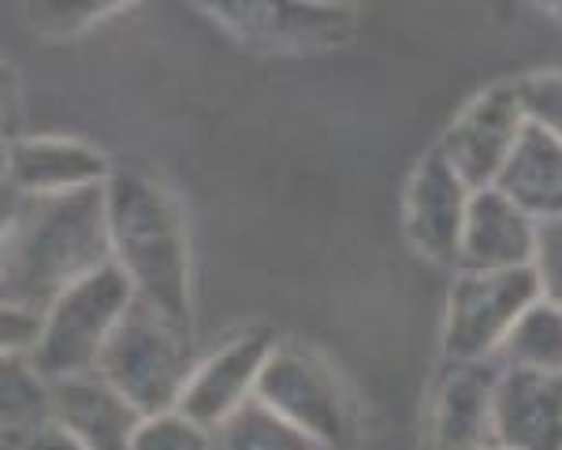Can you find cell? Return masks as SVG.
I'll return each mask as SVG.
<instances>
[{
    "instance_id": "20",
    "label": "cell",
    "mask_w": 562,
    "mask_h": 450,
    "mask_svg": "<svg viewBox=\"0 0 562 450\" xmlns=\"http://www.w3.org/2000/svg\"><path fill=\"white\" fill-rule=\"evenodd\" d=\"M514 93H518L521 116H526L529 127L562 142V67L526 75V79L514 82Z\"/></svg>"
},
{
    "instance_id": "19",
    "label": "cell",
    "mask_w": 562,
    "mask_h": 450,
    "mask_svg": "<svg viewBox=\"0 0 562 450\" xmlns=\"http://www.w3.org/2000/svg\"><path fill=\"white\" fill-rule=\"evenodd\" d=\"M209 450H321L310 436L272 414L265 402L250 398L232 417L209 428Z\"/></svg>"
},
{
    "instance_id": "9",
    "label": "cell",
    "mask_w": 562,
    "mask_h": 450,
    "mask_svg": "<svg viewBox=\"0 0 562 450\" xmlns=\"http://www.w3.org/2000/svg\"><path fill=\"white\" fill-rule=\"evenodd\" d=\"M470 198L473 187L447 165L440 149H428L414 165L403 194V232L425 261L454 265Z\"/></svg>"
},
{
    "instance_id": "28",
    "label": "cell",
    "mask_w": 562,
    "mask_h": 450,
    "mask_svg": "<svg viewBox=\"0 0 562 450\" xmlns=\"http://www.w3.org/2000/svg\"><path fill=\"white\" fill-rule=\"evenodd\" d=\"M548 12L551 15H562V4H548Z\"/></svg>"
},
{
    "instance_id": "18",
    "label": "cell",
    "mask_w": 562,
    "mask_h": 450,
    "mask_svg": "<svg viewBox=\"0 0 562 450\" xmlns=\"http://www.w3.org/2000/svg\"><path fill=\"white\" fill-rule=\"evenodd\" d=\"M503 369H526V372H551L562 376V310L544 299H537L510 335L503 339L499 353H495Z\"/></svg>"
},
{
    "instance_id": "2",
    "label": "cell",
    "mask_w": 562,
    "mask_h": 450,
    "mask_svg": "<svg viewBox=\"0 0 562 450\" xmlns=\"http://www.w3.org/2000/svg\"><path fill=\"white\" fill-rule=\"evenodd\" d=\"M112 265L104 187L56 198H23L0 250V302L42 317L68 286Z\"/></svg>"
},
{
    "instance_id": "6",
    "label": "cell",
    "mask_w": 562,
    "mask_h": 450,
    "mask_svg": "<svg viewBox=\"0 0 562 450\" xmlns=\"http://www.w3.org/2000/svg\"><path fill=\"white\" fill-rule=\"evenodd\" d=\"M540 299L529 268L507 272H459L447 291L443 310V358L447 361H495L503 339L521 313Z\"/></svg>"
},
{
    "instance_id": "17",
    "label": "cell",
    "mask_w": 562,
    "mask_h": 450,
    "mask_svg": "<svg viewBox=\"0 0 562 450\" xmlns=\"http://www.w3.org/2000/svg\"><path fill=\"white\" fill-rule=\"evenodd\" d=\"M42 425H49V384L23 353L0 358V450H19Z\"/></svg>"
},
{
    "instance_id": "22",
    "label": "cell",
    "mask_w": 562,
    "mask_h": 450,
    "mask_svg": "<svg viewBox=\"0 0 562 450\" xmlns=\"http://www.w3.org/2000/svg\"><path fill=\"white\" fill-rule=\"evenodd\" d=\"M131 450H209V428L190 420L183 409L146 414L131 436Z\"/></svg>"
},
{
    "instance_id": "21",
    "label": "cell",
    "mask_w": 562,
    "mask_h": 450,
    "mask_svg": "<svg viewBox=\"0 0 562 450\" xmlns=\"http://www.w3.org/2000/svg\"><path fill=\"white\" fill-rule=\"evenodd\" d=\"M127 4H112V0H49V4H31L26 15H31L34 31L45 34V37H71V34H82L90 26L104 23L109 15L123 12Z\"/></svg>"
},
{
    "instance_id": "27",
    "label": "cell",
    "mask_w": 562,
    "mask_h": 450,
    "mask_svg": "<svg viewBox=\"0 0 562 450\" xmlns=\"http://www.w3.org/2000/svg\"><path fill=\"white\" fill-rule=\"evenodd\" d=\"M19 205H23V194H15L12 187L0 183V250H4L8 235H12V227L19 220Z\"/></svg>"
},
{
    "instance_id": "26",
    "label": "cell",
    "mask_w": 562,
    "mask_h": 450,
    "mask_svg": "<svg viewBox=\"0 0 562 450\" xmlns=\"http://www.w3.org/2000/svg\"><path fill=\"white\" fill-rule=\"evenodd\" d=\"M12 116H15V82H12V71H8L4 64H0V153L12 138H8V131H12Z\"/></svg>"
},
{
    "instance_id": "3",
    "label": "cell",
    "mask_w": 562,
    "mask_h": 450,
    "mask_svg": "<svg viewBox=\"0 0 562 450\" xmlns=\"http://www.w3.org/2000/svg\"><path fill=\"white\" fill-rule=\"evenodd\" d=\"M257 402L310 436L321 450H355L361 406L347 376L328 358L299 339H276L254 391Z\"/></svg>"
},
{
    "instance_id": "12",
    "label": "cell",
    "mask_w": 562,
    "mask_h": 450,
    "mask_svg": "<svg viewBox=\"0 0 562 450\" xmlns=\"http://www.w3.org/2000/svg\"><path fill=\"white\" fill-rule=\"evenodd\" d=\"M276 347V335L269 328H246L198 358L194 376L179 398L176 409H183L190 420L202 428H216L239 406L254 398L261 369L269 361V350Z\"/></svg>"
},
{
    "instance_id": "1",
    "label": "cell",
    "mask_w": 562,
    "mask_h": 450,
    "mask_svg": "<svg viewBox=\"0 0 562 450\" xmlns=\"http://www.w3.org/2000/svg\"><path fill=\"white\" fill-rule=\"evenodd\" d=\"M112 265L149 310L179 324H194V272L183 205L154 171L112 168L104 183Z\"/></svg>"
},
{
    "instance_id": "10",
    "label": "cell",
    "mask_w": 562,
    "mask_h": 450,
    "mask_svg": "<svg viewBox=\"0 0 562 450\" xmlns=\"http://www.w3.org/2000/svg\"><path fill=\"white\" fill-rule=\"evenodd\" d=\"M109 176V157L86 138H68V134L12 138L0 153V183L23 198L75 194V190L104 187Z\"/></svg>"
},
{
    "instance_id": "15",
    "label": "cell",
    "mask_w": 562,
    "mask_h": 450,
    "mask_svg": "<svg viewBox=\"0 0 562 450\" xmlns=\"http://www.w3.org/2000/svg\"><path fill=\"white\" fill-rule=\"evenodd\" d=\"M49 420L86 450H131L142 414L101 372L49 384Z\"/></svg>"
},
{
    "instance_id": "24",
    "label": "cell",
    "mask_w": 562,
    "mask_h": 450,
    "mask_svg": "<svg viewBox=\"0 0 562 450\" xmlns=\"http://www.w3.org/2000/svg\"><path fill=\"white\" fill-rule=\"evenodd\" d=\"M37 328H42V317L37 313L19 310L12 302H0V358H31L34 342H37Z\"/></svg>"
},
{
    "instance_id": "16",
    "label": "cell",
    "mask_w": 562,
    "mask_h": 450,
    "mask_svg": "<svg viewBox=\"0 0 562 450\" xmlns=\"http://www.w3.org/2000/svg\"><path fill=\"white\" fill-rule=\"evenodd\" d=\"M495 190L507 194L537 224L562 216V142L526 123L518 146L495 179Z\"/></svg>"
},
{
    "instance_id": "5",
    "label": "cell",
    "mask_w": 562,
    "mask_h": 450,
    "mask_svg": "<svg viewBox=\"0 0 562 450\" xmlns=\"http://www.w3.org/2000/svg\"><path fill=\"white\" fill-rule=\"evenodd\" d=\"M131 305H135V291L116 265H104L68 286L42 313V328L31 350L37 376L45 384H56V380L82 376V372H98L101 353Z\"/></svg>"
},
{
    "instance_id": "14",
    "label": "cell",
    "mask_w": 562,
    "mask_h": 450,
    "mask_svg": "<svg viewBox=\"0 0 562 450\" xmlns=\"http://www.w3.org/2000/svg\"><path fill=\"white\" fill-rule=\"evenodd\" d=\"M492 417L495 447L562 450V376L499 365Z\"/></svg>"
},
{
    "instance_id": "4",
    "label": "cell",
    "mask_w": 562,
    "mask_h": 450,
    "mask_svg": "<svg viewBox=\"0 0 562 450\" xmlns=\"http://www.w3.org/2000/svg\"><path fill=\"white\" fill-rule=\"evenodd\" d=\"M198 358L194 324H179L135 299L104 347L98 372L146 417L179 406Z\"/></svg>"
},
{
    "instance_id": "29",
    "label": "cell",
    "mask_w": 562,
    "mask_h": 450,
    "mask_svg": "<svg viewBox=\"0 0 562 450\" xmlns=\"http://www.w3.org/2000/svg\"><path fill=\"white\" fill-rule=\"evenodd\" d=\"M492 450H503V447H492Z\"/></svg>"
},
{
    "instance_id": "25",
    "label": "cell",
    "mask_w": 562,
    "mask_h": 450,
    "mask_svg": "<svg viewBox=\"0 0 562 450\" xmlns=\"http://www.w3.org/2000/svg\"><path fill=\"white\" fill-rule=\"evenodd\" d=\"M19 450H86V447L79 443V439H71L68 432H64V428H56L53 420H49V425L37 428V432L26 439V443L19 447Z\"/></svg>"
},
{
    "instance_id": "11",
    "label": "cell",
    "mask_w": 562,
    "mask_h": 450,
    "mask_svg": "<svg viewBox=\"0 0 562 450\" xmlns=\"http://www.w3.org/2000/svg\"><path fill=\"white\" fill-rule=\"evenodd\" d=\"M209 15L227 34L254 49H324L339 45L355 31V8L342 4H272V0H243V4H205Z\"/></svg>"
},
{
    "instance_id": "7",
    "label": "cell",
    "mask_w": 562,
    "mask_h": 450,
    "mask_svg": "<svg viewBox=\"0 0 562 450\" xmlns=\"http://www.w3.org/2000/svg\"><path fill=\"white\" fill-rule=\"evenodd\" d=\"M495 384L499 361H447L428 387L425 447L428 450H492L495 447Z\"/></svg>"
},
{
    "instance_id": "13",
    "label": "cell",
    "mask_w": 562,
    "mask_h": 450,
    "mask_svg": "<svg viewBox=\"0 0 562 450\" xmlns=\"http://www.w3.org/2000/svg\"><path fill=\"white\" fill-rule=\"evenodd\" d=\"M532 246H537V220L521 213L518 205L495 187L473 190L465 209L462 243L454 268L459 272H507V268H529Z\"/></svg>"
},
{
    "instance_id": "23",
    "label": "cell",
    "mask_w": 562,
    "mask_h": 450,
    "mask_svg": "<svg viewBox=\"0 0 562 450\" xmlns=\"http://www.w3.org/2000/svg\"><path fill=\"white\" fill-rule=\"evenodd\" d=\"M529 272L537 280L540 299L562 310V216L537 224V246H532Z\"/></svg>"
},
{
    "instance_id": "8",
    "label": "cell",
    "mask_w": 562,
    "mask_h": 450,
    "mask_svg": "<svg viewBox=\"0 0 562 450\" xmlns=\"http://www.w3.org/2000/svg\"><path fill=\"white\" fill-rule=\"evenodd\" d=\"M521 131H526V116H521L514 82H499L481 90L459 116L447 123L436 149L473 190H484L495 187Z\"/></svg>"
}]
</instances>
